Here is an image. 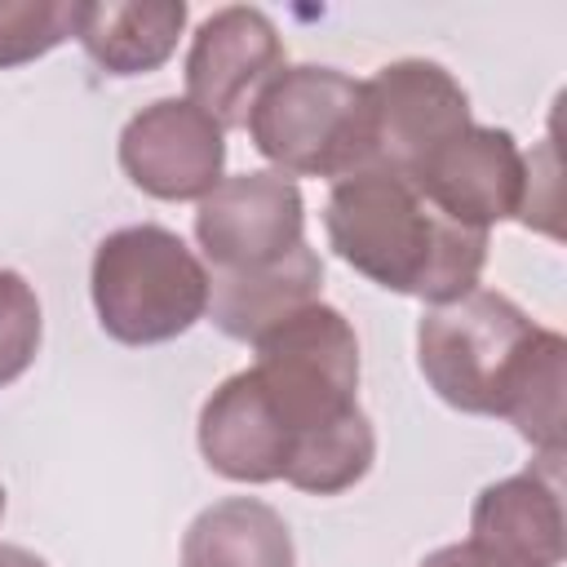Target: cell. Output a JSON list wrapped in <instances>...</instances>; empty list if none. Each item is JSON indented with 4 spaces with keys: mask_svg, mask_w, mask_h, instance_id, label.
<instances>
[{
    "mask_svg": "<svg viewBox=\"0 0 567 567\" xmlns=\"http://www.w3.org/2000/svg\"><path fill=\"white\" fill-rule=\"evenodd\" d=\"M248 368L279 439L284 478L310 496L354 487L377 456L372 421L359 408V337L350 319L310 301L252 341Z\"/></svg>",
    "mask_w": 567,
    "mask_h": 567,
    "instance_id": "1",
    "label": "cell"
},
{
    "mask_svg": "<svg viewBox=\"0 0 567 567\" xmlns=\"http://www.w3.org/2000/svg\"><path fill=\"white\" fill-rule=\"evenodd\" d=\"M563 359L567 341L492 288L430 306L416 323L430 390L456 412L505 416L554 465L563 456Z\"/></svg>",
    "mask_w": 567,
    "mask_h": 567,
    "instance_id": "2",
    "label": "cell"
},
{
    "mask_svg": "<svg viewBox=\"0 0 567 567\" xmlns=\"http://www.w3.org/2000/svg\"><path fill=\"white\" fill-rule=\"evenodd\" d=\"M323 230L346 266L430 306L474 292L487 261V230L447 221L390 168H363L332 182Z\"/></svg>",
    "mask_w": 567,
    "mask_h": 567,
    "instance_id": "3",
    "label": "cell"
},
{
    "mask_svg": "<svg viewBox=\"0 0 567 567\" xmlns=\"http://www.w3.org/2000/svg\"><path fill=\"white\" fill-rule=\"evenodd\" d=\"M252 146L284 177H350L372 168L368 84L337 66H284L248 111Z\"/></svg>",
    "mask_w": 567,
    "mask_h": 567,
    "instance_id": "4",
    "label": "cell"
},
{
    "mask_svg": "<svg viewBox=\"0 0 567 567\" xmlns=\"http://www.w3.org/2000/svg\"><path fill=\"white\" fill-rule=\"evenodd\" d=\"M89 292L106 337L159 346L208 315V270L168 226L142 221L111 230L89 270Z\"/></svg>",
    "mask_w": 567,
    "mask_h": 567,
    "instance_id": "5",
    "label": "cell"
},
{
    "mask_svg": "<svg viewBox=\"0 0 567 567\" xmlns=\"http://www.w3.org/2000/svg\"><path fill=\"white\" fill-rule=\"evenodd\" d=\"M195 239L208 275H252L279 266L306 244V204L292 177L275 168L221 177L195 213Z\"/></svg>",
    "mask_w": 567,
    "mask_h": 567,
    "instance_id": "6",
    "label": "cell"
},
{
    "mask_svg": "<svg viewBox=\"0 0 567 567\" xmlns=\"http://www.w3.org/2000/svg\"><path fill=\"white\" fill-rule=\"evenodd\" d=\"M408 182L447 221L487 230L505 217H523L532 199V164L523 159L509 128L470 124L434 146Z\"/></svg>",
    "mask_w": 567,
    "mask_h": 567,
    "instance_id": "7",
    "label": "cell"
},
{
    "mask_svg": "<svg viewBox=\"0 0 567 567\" xmlns=\"http://www.w3.org/2000/svg\"><path fill=\"white\" fill-rule=\"evenodd\" d=\"M284 71V40L261 9L226 4L208 13L186 53V93L217 120V128H244L257 93Z\"/></svg>",
    "mask_w": 567,
    "mask_h": 567,
    "instance_id": "8",
    "label": "cell"
},
{
    "mask_svg": "<svg viewBox=\"0 0 567 567\" xmlns=\"http://www.w3.org/2000/svg\"><path fill=\"white\" fill-rule=\"evenodd\" d=\"M363 84L372 106V168L408 177L434 146L474 124L465 89L439 62L399 58Z\"/></svg>",
    "mask_w": 567,
    "mask_h": 567,
    "instance_id": "9",
    "label": "cell"
},
{
    "mask_svg": "<svg viewBox=\"0 0 567 567\" xmlns=\"http://www.w3.org/2000/svg\"><path fill=\"white\" fill-rule=\"evenodd\" d=\"M120 168L155 199H204L221 182L226 133L190 97H159L124 124Z\"/></svg>",
    "mask_w": 567,
    "mask_h": 567,
    "instance_id": "10",
    "label": "cell"
},
{
    "mask_svg": "<svg viewBox=\"0 0 567 567\" xmlns=\"http://www.w3.org/2000/svg\"><path fill=\"white\" fill-rule=\"evenodd\" d=\"M487 567H563V501L554 465L509 474L478 492L465 540Z\"/></svg>",
    "mask_w": 567,
    "mask_h": 567,
    "instance_id": "11",
    "label": "cell"
},
{
    "mask_svg": "<svg viewBox=\"0 0 567 567\" xmlns=\"http://www.w3.org/2000/svg\"><path fill=\"white\" fill-rule=\"evenodd\" d=\"M199 452L221 478H235V483L284 478V439L248 368L226 377L199 408Z\"/></svg>",
    "mask_w": 567,
    "mask_h": 567,
    "instance_id": "12",
    "label": "cell"
},
{
    "mask_svg": "<svg viewBox=\"0 0 567 567\" xmlns=\"http://www.w3.org/2000/svg\"><path fill=\"white\" fill-rule=\"evenodd\" d=\"M319 288H323V261L310 244H301L279 266L252 275H208V315L226 337L257 341L292 310L319 301Z\"/></svg>",
    "mask_w": 567,
    "mask_h": 567,
    "instance_id": "13",
    "label": "cell"
},
{
    "mask_svg": "<svg viewBox=\"0 0 567 567\" xmlns=\"http://www.w3.org/2000/svg\"><path fill=\"white\" fill-rule=\"evenodd\" d=\"M182 27H186L182 0H133V4L93 0L80 4L75 40L106 75H146L173 58Z\"/></svg>",
    "mask_w": 567,
    "mask_h": 567,
    "instance_id": "14",
    "label": "cell"
},
{
    "mask_svg": "<svg viewBox=\"0 0 567 567\" xmlns=\"http://www.w3.org/2000/svg\"><path fill=\"white\" fill-rule=\"evenodd\" d=\"M182 567H297V549L279 509L252 496H226L186 527Z\"/></svg>",
    "mask_w": 567,
    "mask_h": 567,
    "instance_id": "15",
    "label": "cell"
},
{
    "mask_svg": "<svg viewBox=\"0 0 567 567\" xmlns=\"http://www.w3.org/2000/svg\"><path fill=\"white\" fill-rule=\"evenodd\" d=\"M80 4L66 0H0V71L22 66L75 35Z\"/></svg>",
    "mask_w": 567,
    "mask_h": 567,
    "instance_id": "16",
    "label": "cell"
},
{
    "mask_svg": "<svg viewBox=\"0 0 567 567\" xmlns=\"http://www.w3.org/2000/svg\"><path fill=\"white\" fill-rule=\"evenodd\" d=\"M40 297L18 270H0V385L18 381L40 350Z\"/></svg>",
    "mask_w": 567,
    "mask_h": 567,
    "instance_id": "17",
    "label": "cell"
},
{
    "mask_svg": "<svg viewBox=\"0 0 567 567\" xmlns=\"http://www.w3.org/2000/svg\"><path fill=\"white\" fill-rule=\"evenodd\" d=\"M416 567H487L465 540L461 545H443V549H434V554H425Z\"/></svg>",
    "mask_w": 567,
    "mask_h": 567,
    "instance_id": "18",
    "label": "cell"
},
{
    "mask_svg": "<svg viewBox=\"0 0 567 567\" xmlns=\"http://www.w3.org/2000/svg\"><path fill=\"white\" fill-rule=\"evenodd\" d=\"M0 567H49V563L22 545H0Z\"/></svg>",
    "mask_w": 567,
    "mask_h": 567,
    "instance_id": "19",
    "label": "cell"
},
{
    "mask_svg": "<svg viewBox=\"0 0 567 567\" xmlns=\"http://www.w3.org/2000/svg\"><path fill=\"white\" fill-rule=\"evenodd\" d=\"M0 518H4V487H0Z\"/></svg>",
    "mask_w": 567,
    "mask_h": 567,
    "instance_id": "20",
    "label": "cell"
}]
</instances>
